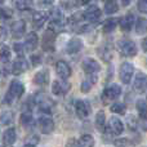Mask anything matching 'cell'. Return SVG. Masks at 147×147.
I'll return each instance as SVG.
<instances>
[{
    "mask_svg": "<svg viewBox=\"0 0 147 147\" xmlns=\"http://www.w3.org/2000/svg\"><path fill=\"white\" fill-rule=\"evenodd\" d=\"M25 93V85L21 83L20 80H13L10 83L8 92L4 97V102L7 105H12L14 103L17 99H20L22 97V94Z\"/></svg>",
    "mask_w": 147,
    "mask_h": 147,
    "instance_id": "1",
    "label": "cell"
},
{
    "mask_svg": "<svg viewBox=\"0 0 147 147\" xmlns=\"http://www.w3.org/2000/svg\"><path fill=\"white\" fill-rule=\"evenodd\" d=\"M117 51L121 56L124 57H136L137 56V45H136L134 41L129 40V39H123L119 40L116 44Z\"/></svg>",
    "mask_w": 147,
    "mask_h": 147,
    "instance_id": "2",
    "label": "cell"
},
{
    "mask_svg": "<svg viewBox=\"0 0 147 147\" xmlns=\"http://www.w3.org/2000/svg\"><path fill=\"white\" fill-rule=\"evenodd\" d=\"M35 103L38 105V107L45 114H51L52 109L54 106V102L48 94L45 93H38L35 96Z\"/></svg>",
    "mask_w": 147,
    "mask_h": 147,
    "instance_id": "3",
    "label": "cell"
},
{
    "mask_svg": "<svg viewBox=\"0 0 147 147\" xmlns=\"http://www.w3.org/2000/svg\"><path fill=\"white\" fill-rule=\"evenodd\" d=\"M120 94H121L120 85H117V84H110L102 92V101H103V103H109V102L119 98Z\"/></svg>",
    "mask_w": 147,
    "mask_h": 147,
    "instance_id": "4",
    "label": "cell"
},
{
    "mask_svg": "<svg viewBox=\"0 0 147 147\" xmlns=\"http://www.w3.org/2000/svg\"><path fill=\"white\" fill-rule=\"evenodd\" d=\"M81 67L86 76H98V72L101 71V65L94 58H85L81 63Z\"/></svg>",
    "mask_w": 147,
    "mask_h": 147,
    "instance_id": "5",
    "label": "cell"
},
{
    "mask_svg": "<svg viewBox=\"0 0 147 147\" xmlns=\"http://www.w3.org/2000/svg\"><path fill=\"white\" fill-rule=\"evenodd\" d=\"M133 74H134V66L129 62H124L120 65V70H119V78L121 80L123 84H129L132 81Z\"/></svg>",
    "mask_w": 147,
    "mask_h": 147,
    "instance_id": "6",
    "label": "cell"
},
{
    "mask_svg": "<svg viewBox=\"0 0 147 147\" xmlns=\"http://www.w3.org/2000/svg\"><path fill=\"white\" fill-rule=\"evenodd\" d=\"M90 111H92V107L88 101L78 99V101L75 102V112L80 119H86V117L90 115Z\"/></svg>",
    "mask_w": 147,
    "mask_h": 147,
    "instance_id": "7",
    "label": "cell"
},
{
    "mask_svg": "<svg viewBox=\"0 0 147 147\" xmlns=\"http://www.w3.org/2000/svg\"><path fill=\"white\" fill-rule=\"evenodd\" d=\"M71 88V84L67 80H56L52 84V93L54 96H65Z\"/></svg>",
    "mask_w": 147,
    "mask_h": 147,
    "instance_id": "8",
    "label": "cell"
},
{
    "mask_svg": "<svg viewBox=\"0 0 147 147\" xmlns=\"http://www.w3.org/2000/svg\"><path fill=\"white\" fill-rule=\"evenodd\" d=\"M107 130H109L110 134L114 136H119L124 132V124L121 123V120L116 116L110 117L109 120V125H107Z\"/></svg>",
    "mask_w": 147,
    "mask_h": 147,
    "instance_id": "9",
    "label": "cell"
},
{
    "mask_svg": "<svg viewBox=\"0 0 147 147\" xmlns=\"http://www.w3.org/2000/svg\"><path fill=\"white\" fill-rule=\"evenodd\" d=\"M38 125H39V129L44 134H49V133H52L54 130V121L52 120L51 116H47V115H43V116L39 117Z\"/></svg>",
    "mask_w": 147,
    "mask_h": 147,
    "instance_id": "10",
    "label": "cell"
},
{
    "mask_svg": "<svg viewBox=\"0 0 147 147\" xmlns=\"http://www.w3.org/2000/svg\"><path fill=\"white\" fill-rule=\"evenodd\" d=\"M83 16H84V20L85 21H88V22H90V23H96V22H98L99 18H101L102 12L97 5H92V7H89L88 9L83 13Z\"/></svg>",
    "mask_w": 147,
    "mask_h": 147,
    "instance_id": "11",
    "label": "cell"
},
{
    "mask_svg": "<svg viewBox=\"0 0 147 147\" xmlns=\"http://www.w3.org/2000/svg\"><path fill=\"white\" fill-rule=\"evenodd\" d=\"M56 72L62 80H67L71 76V67L67 62L65 61H58L56 63Z\"/></svg>",
    "mask_w": 147,
    "mask_h": 147,
    "instance_id": "12",
    "label": "cell"
},
{
    "mask_svg": "<svg viewBox=\"0 0 147 147\" xmlns=\"http://www.w3.org/2000/svg\"><path fill=\"white\" fill-rule=\"evenodd\" d=\"M38 45H39V36L36 35V32H34V31L28 32L25 38V44H23L25 49L27 52H34L38 48Z\"/></svg>",
    "mask_w": 147,
    "mask_h": 147,
    "instance_id": "13",
    "label": "cell"
},
{
    "mask_svg": "<svg viewBox=\"0 0 147 147\" xmlns=\"http://www.w3.org/2000/svg\"><path fill=\"white\" fill-rule=\"evenodd\" d=\"M27 69H28V62L26 61V58L18 57V58L12 63L10 71H12V74H14V75H21V74H23Z\"/></svg>",
    "mask_w": 147,
    "mask_h": 147,
    "instance_id": "14",
    "label": "cell"
},
{
    "mask_svg": "<svg viewBox=\"0 0 147 147\" xmlns=\"http://www.w3.org/2000/svg\"><path fill=\"white\" fill-rule=\"evenodd\" d=\"M83 47H84V44L80 38H72V39H70L69 43L66 44V53L76 54L83 49Z\"/></svg>",
    "mask_w": 147,
    "mask_h": 147,
    "instance_id": "15",
    "label": "cell"
},
{
    "mask_svg": "<svg viewBox=\"0 0 147 147\" xmlns=\"http://www.w3.org/2000/svg\"><path fill=\"white\" fill-rule=\"evenodd\" d=\"M133 86H134V90L138 93H143L147 88V75L143 72H138L136 75V79L133 81Z\"/></svg>",
    "mask_w": 147,
    "mask_h": 147,
    "instance_id": "16",
    "label": "cell"
},
{
    "mask_svg": "<svg viewBox=\"0 0 147 147\" xmlns=\"http://www.w3.org/2000/svg\"><path fill=\"white\" fill-rule=\"evenodd\" d=\"M49 18V13L48 12H43V10H39V12H35L32 16V26L35 28H41L45 22Z\"/></svg>",
    "mask_w": 147,
    "mask_h": 147,
    "instance_id": "17",
    "label": "cell"
},
{
    "mask_svg": "<svg viewBox=\"0 0 147 147\" xmlns=\"http://www.w3.org/2000/svg\"><path fill=\"white\" fill-rule=\"evenodd\" d=\"M10 31H12L13 38L16 39H21L23 35H25L26 31V22L23 20H18L10 26Z\"/></svg>",
    "mask_w": 147,
    "mask_h": 147,
    "instance_id": "18",
    "label": "cell"
},
{
    "mask_svg": "<svg viewBox=\"0 0 147 147\" xmlns=\"http://www.w3.org/2000/svg\"><path fill=\"white\" fill-rule=\"evenodd\" d=\"M32 80H34V83H35L36 85H40V86L47 85V84L49 83V71L47 69L40 70L39 72H36L35 75H34Z\"/></svg>",
    "mask_w": 147,
    "mask_h": 147,
    "instance_id": "19",
    "label": "cell"
},
{
    "mask_svg": "<svg viewBox=\"0 0 147 147\" xmlns=\"http://www.w3.org/2000/svg\"><path fill=\"white\" fill-rule=\"evenodd\" d=\"M119 25H120V28H121V31H124V32H128V31H130V30H132V27H133V25H134V16H133L132 13L124 16V17L120 20Z\"/></svg>",
    "mask_w": 147,
    "mask_h": 147,
    "instance_id": "20",
    "label": "cell"
},
{
    "mask_svg": "<svg viewBox=\"0 0 147 147\" xmlns=\"http://www.w3.org/2000/svg\"><path fill=\"white\" fill-rule=\"evenodd\" d=\"M54 41H56V34H53L52 31L48 30L45 34H44V40H43L44 51H53Z\"/></svg>",
    "mask_w": 147,
    "mask_h": 147,
    "instance_id": "21",
    "label": "cell"
},
{
    "mask_svg": "<svg viewBox=\"0 0 147 147\" xmlns=\"http://www.w3.org/2000/svg\"><path fill=\"white\" fill-rule=\"evenodd\" d=\"M16 140H17V133H16L14 128L7 129L4 132V134H3V142H4V145H7V146H12L13 143L16 142Z\"/></svg>",
    "mask_w": 147,
    "mask_h": 147,
    "instance_id": "22",
    "label": "cell"
},
{
    "mask_svg": "<svg viewBox=\"0 0 147 147\" xmlns=\"http://www.w3.org/2000/svg\"><path fill=\"white\" fill-rule=\"evenodd\" d=\"M97 80H98V76H86V79H84L83 83H81V86H80L81 92L83 93H88L93 88L94 84L97 83Z\"/></svg>",
    "mask_w": 147,
    "mask_h": 147,
    "instance_id": "23",
    "label": "cell"
},
{
    "mask_svg": "<svg viewBox=\"0 0 147 147\" xmlns=\"http://www.w3.org/2000/svg\"><path fill=\"white\" fill-rule=\"evenodd\" d=\"M96 128L99 132H105L106 129V115L103 111H98L96 115Z\"/></svg>",
    "mask_w": 147,
    "mask_h": 147,
    "instance_id": "24",
    "label": "cell"
},
{
    "mask_svg": "<svg viewBox=\"0 0 147 147\" xmlns=\"http://www.w3.org/2000/svg\"><path fill=\"white\" fill-rule=\"evenodd\" d=\"M117 12H119V4H117L116 0H107L105 3V13L106 14L111 16Z\"/></svg>",
    "mask_w": 147,
    "mask_h": 147,
    "instance_id": "25",
    "label": "cell"
},
{
    "mask_svg": "<svg viewBox=\"0 0 147 147\" xmlns=\"http://www.w3.org/2000/svg\"><path fill=\"white\" fill-rule=\"evenodd\" d=\"M136 107H137L141 117H142V119H147V99L140 98L137 102H136Z\"/></svg>",
    "mask_w": 147,
    "mask_h": 147,
    "instance_id": "26",
    "label": "cell"
},
{
    "mask_svg": "<svg viewBox=\"0 0 147 147\" xmlns=\"http://www.w3.org/2000/svg\"><path fill=\"white\" fill-rule=\"evenodd\" d=\"M78 147H94V138L90 134H84L79 138Z\"/></svg>",
    "mask_w": 147,
    "mask_h": 147,
    "instance_id": "27",
    "label": "cell"
},
{
    "mask_svg": "<svg viewBox=\"0 0 147 147\" xmlns=\"http://www.w3.org/2000/svg\"><path fill=\"white\" fill-rule=\"evenodd\" d=\"M136 32L138 35H145L147 34V20L146 18H138L136 22Z\"/></svg>",
    "mask_w": 147,
    "mask_h": 147,
    "instance_id": "28",
    "label": "cell"
},
{
    "mask_svg": "<svg viewBox=\"0 0 147 147\" xmlns=\"http://www.w3.org/2000/svg\"><path fill=\"white\" fill-rule=\"evenodd\" d=\"M20 121H21V124H22V127H25V128L31 127V125L34 124V117H32V115H31V112L25 111L21 115Z\"/></svg>",
    "mask_w": 147,
    "mask_h": 147,
    "instance_id": "29",
    "label": "cell"
},
{
    "mask_svg": "<svg viewBox=\"0 0 147 147\" xmlns=\"http://www.w3.org/2000/svg\"><path fill=\"white\" fill-rule=\"evenodd\" d=\"M10 57H12V51H10V48L8 45H3L1 48H0V61H1L3 63H8Z\"/></svg>",
    "mask_w": 147,
    "mask_h": 147,
    "instance_id": "30",
    "label": "cell"
},
{
    "mask_svg": "<svg viewBox=\"0 0 147 147\" xmlns=\"http://www.w3.org/2000/svg\"><path fill=\"white\" fill-rule=\"evenodd\" d=\"M13 120H14V114H13L12 111H3L1 115H0V123L4 125H9L13 123Z\"/></svg>",
    "mask_w": 147,
    "mask_h": 147,
    "instance_id": "31",
    "label": "cell"
},
{
    "mask_svg": "<svg viewBox=\"0 0 147 147\" xmlns=\"http://www.w3.org/2000/svg\"><path fill=\"white\" fill-rule=\"evenodd\" d=\"M34 5V0H16V8L18 10H28Z\"/></svg>",
    "mask_w": 147,
    "mask_h": 147,
    "instance_id": "32",
    "label": "cell"
},
{
    "mask_svg": "<svg viewBox=\"0 0 147 147\" xmlns=\"http://www.w3.org/2000/svg\"><path fill=\"white\" fill-rule=\"evenodd\" d=\"M116 27V20L115 18H110V20L105 21L103 26H102V30H103L105 34H109V32H112Z\"/></svg>",
    "mask_w": 147,
    "mask_h": 147,
    "instance_id": "33",
    "label": "cell"
},
{
    "mask_svg": "<svg viewBox=\"0 0 147 147\" xmlns=\"http://www.w3.org/2000/svg\"><path fill=\"white\" fill-rule=\"evenodd\" d=\"M62 28H63V21H51L48 25V30L52 31L53 34L62 31Z\"/></svg>",
    "mask_w": 147,
    "mask_h": 147,
    "instance_id": "34",
    "label": "cell"
},
{
    "mask_svg": "<svg viewBox=\"0 0 147 147\" xmlns=\"http://www.w3.org/2000/svg\"><path fill=\"white\" fill-rule=\"evenodd\" d=\"M110 110H111V112H114V114H117V115H124L125 112H127V106H125L124 103H120V102H116V103L111 105Z\"/></svg>",
    "mask_w": 147,
    "mask_h": 147,
    "instance_id": "35",
    "label": "cell"
},
{
    "mask_svg": "<svg viewBox=\"0 0 147 147\" xmlns=\"http://www.w3.org/2000/svg\"><path fill=\"white\" fill-rule=\"evenodd\" d=\"M51 16V21H63V14H62V10L59 8L54 7L53 9L49 12Z\"/></svg>",
    "mask_w": 147,
    "mask_h": 147,
    "instance_id": "36",
    "label": "cell"
},
{
    "mask_svg": "<svg viewBox=\"0 0 147 147\" xmlns=\"http://www.w3.org/2000/svg\"><path fill=\"white\" fill-rule=\"evenodd\" d=\"M98 54L101 56V58L103 59L105 62H110V59H111V57H112L111 51H110L107 47H102L101 49H98Z\"/></svg>",
    "mask_w": 147,
    "mask_h": 147,
    "instance_id": "37",
    "label": "cell"
},
{
    "mask_svg": "<svg viewBox=\"0 0 147 147\" xmlns=\"http://www.w3.org/2000/svg\"><path fill=\"white\" fill-rule=\"evenodd\" d=\"M115 147H136V145L128 138H119L115 141Z\"/></svg>",
    "mask_w": 147,
    "mask_h": 147,
    "instance_id": "38",
    "label": "cell"
},
{
    "mask_svg": "<svg viewBox=\"0 0 147 147\" xmlns=\"http://www.w3.org/2000/svg\"><path fill=\"white\" fill-rule=\"evenodd\" d=\"M12 10L8 8H0V22H7L12 17Z\"/></svg>",
    "mask_w": 147,
    "mask_h": 147,
    "instance_id": "39",
    "label": "cell"
},
{
    "mask_svg": "<svg viewBox=\"0 0 147 147\" xmlns=\"http://www.w3.org/2000/svg\"><path fill=\"white\" fill-rule=\"evenodd\" d=\"M38 143H39V136L31 134V136H28L27 140H26L25 147H35Z\"/></svg>",
    "mask_w": 147,
    "mask_h": 147,
    "instance_id": "40",
    "label": "cell"
},
{
    "mask_svg": "<svg viewBox=\"0 0 147 147\" xmlns=\"http://www.w3.org/2000/svg\"><path fill=\"white\" fill-rule=\"evenodd\" d=\"M137 9L143 14H147V0H138Z\"/></svg>",
    "mask_w": 147,
    "mask_h": 147,
    "instance_id": "41",
    "label": "cell"
},
{
    "mask_svg": "<svg viewBox=\"0 0 147 147\" xmlns=\"http://www.w3.org/2000/svg\"><path fill=\"white\" fill-rule=\"evenodd\" d=\"M78 4V0H61V5L66 9H70V8H74Z\"/></svg>",
    "mask_w": 147,
    "mask_h": 147,
    "instance_id": "42",
    "label": "cell"
},
{
    "mask_svg": "<svg viewBox=\"0 0 147 147\" xmlns=\"http://www.w3.org/2000/svg\"><path fill=\"white\" fill-rule=\"evenodd\" d=\"M13 48H14V52H17V53H18V56L22 57V53L25 52V47H23V44L16 43L14 45H13Z\"/></svg>",
    "mask_w": 147,
    "mask_h": 147,
    "instance_id": "43",
    "label": "cell"
},
{
    "mask_svg": "<svg viewBox=\"0 0 147 147\" xmlns=\"http://www.w3.org/2000/svg\"><path fill=\"white\" fill-rule=\"evenodd\" d=\"M8 38V31L5 27H3V26H0V41H4L7 40Z\"/></svg>",
    "mask_w": 147,
    "mask_h": 147,
    "instance_id": "44",
    "label": "cell"
},
{
    "mask_svg": "<svg viewBox=\"0 0 147 147\" xmlns=\"http://www.w3.org/2000/svg\"><path fill=\"white\" fill-rule=\"evenodd\" d=\"M31 62H32L34 66H38V65L41 62L40 56H31Z\"/></svg>",
    "mask_w": 147,
    "mask_h": 147,
    "instance_id": "45",
    "label": "cell"
},
{
    "mask_svg": "<svg viewBox=\"0 0 147 147\" xmlns=\"http://www.w3.org/2000/svg\"><path fill=\"white\" fill-rule=\"evenodd\" d=\"M66 147H78V142H76L74 138H71V140H69V142L66 143Z\"/></svg>",
    "mask_w": 147,
    "mask_h": 147,
    "instance_id": "46",
    "label": "cell"
},
{
    "mask_svg": "<svg viewBox=\"0 0 147 147\" xmlns=\"http://www.w3.org/2000/svg\"><path fill=\"white\" fill-rule=\"evenodd\" d=\"M54 0H39V3H40L41 5H44V7H48V5H52L53 4Z\"/></svg>",
    "mask_w": 147,
    "mask_h": 147,
    "instance_id": "47",
    "label": "cell"
},
{
    "mask_svg": "<svg viewBox=\"0 0 147 147\" xmlns=\"http://www.w3.org/2000/svg\"><path fill=\"white\" fill-rule=\"evenodd\" d=\"M142 51L147 52V36L146 38H143V40H142Z\"/></svg>",
    "mask_w": 147,
    "mask_h": 147,
    "instance_id": "48",
    "label": "cell"
},
{
    "mask_svg": "<svg viewBox=\"0 0 147 147\" xmlns=\"http://www.w3.org/2000/svg\"><path fill=\"white\" fill-rule=\"evenodd\" d=\"M92 0H78V4H80V5H86V4H89Z\"/></svg>",
    "mask_w": 147,
    "mask_h": 147,
    "instance_id": "49",
    "label": "cell"
},
{
    "mask_svg": "<svg viewBox=\"0 0 147 147\" xmlns=\"http://www.w3.org/2000/svg\"><path fill=\"white\" fill-rule=\"evenodd\" d=\"M121 1V5H124V7H127V5H129L130 0H120Z\"/></svg>",
    "mask_w": 147,
    "mask_h": 147,
    "instance_id": "50",
    "label": "cell"
},
{
    "mask_svg": "<svg viewBox=\"0 0 147 147\" xmlns=\"http://www.w3.org/2000/svg\"><path fill=\"white\" fill-rule=\"evenodd\" d=\"M106 1H107V0H106Z\"/></svg>",
    "mask_w": 147,
    "mask_h": 147,
    "instance_id": "51",
    "label": "cell"
}]
</instances>
